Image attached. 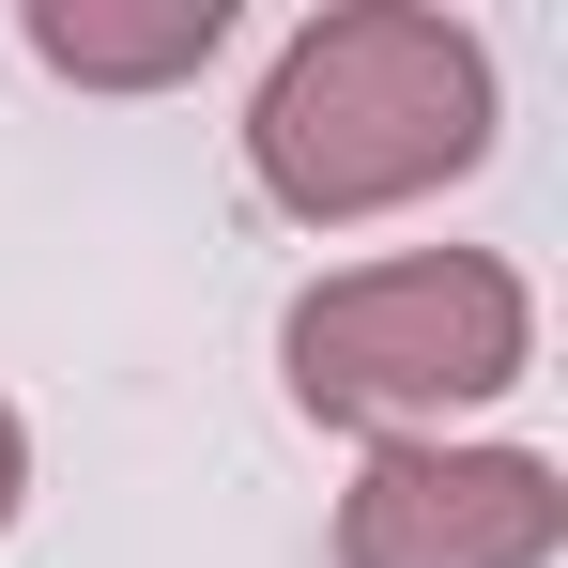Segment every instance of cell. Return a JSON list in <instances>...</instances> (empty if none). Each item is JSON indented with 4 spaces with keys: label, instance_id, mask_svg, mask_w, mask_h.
I'll return each instance as SVG.
<instances>
[{
    "label": "cell",
    "instance_id": "cell-1",
    "mask_svg": "<svg viewBox=\"0 0 568 568\" xmlns=\"http://www.w3.org/2000/svg\"><path fill=\"white\" fill-rule=\"evenodd\" d=\"M491 154V47L430 0H338L277 47V78L246 108V170L277 215L307 231H354L399 200L462 185Z\"/></svg>",
    "mask_w": 568,
    "mask_h": 568
},
{
    "label": "cell",
    "instance_id": "cell-2",
    "mask_svg": "<svg viewBox=\"0 0 568 568\" xmlns=\"http://www.w3.org/2000/svg\"><path fill=\"white\" fill-rule=\"evenodd\" d=\"M538 354V307L491 246H399V262H354V277L292 292L277 369L323 430H369V446H446L462 399H507Z\"/></svg>",
    "mask_w": 568,
    "mask_h": 568
},
{
    "label": "cell",
    "instance_id": "cell-3",
    "mask_svg": "<svg viewBox=\"0 0 568 568\" xmlns=\"http://www.w3.org/2000/svg\"><path fill=\"white\" fill-rule=\"evenodd\" d=\"M568 476L538 446H369L338 491V568H554Z\"/></svg>",
    "mask_w": 568,
    "mask_h": 568
},
{
    "label": "cell",
    "instance_id": "cell-4",
    "mask_svg": "<svg viewBox=\"0 0 568 568\" xmlns=\"http://www.w3.org/2000/svg\"><path fill=\"white\" fill-rule=\"evenodd\" d=\"M16 31L78 93H170V78H200L231 47V0H31Z\"/></svg>",
    "mask_w": 568,
    "mask_h": 568
},
{
    "label": "cell",
    "instance_id": "cell-5",
    "mask_svg": "<svg viewBox=\"0 0 568 568\" xmlns=\"http://www.w3.org/2000/svg\"><path fill=\"white\" fill-rule=\"evenodd\" d=\"M16 491H31V430H16V399H0V523H16Z\"/></svg>",
    "mask_w": 568,
    "mask_h": 568
}]
</instances>
